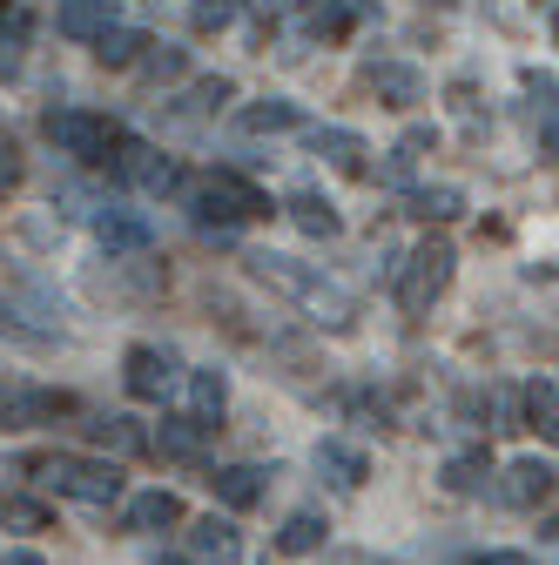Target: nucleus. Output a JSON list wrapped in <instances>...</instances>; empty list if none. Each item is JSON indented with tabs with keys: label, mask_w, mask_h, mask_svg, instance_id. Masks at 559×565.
Returning <instances> with one entry per match:
<instances>
[{
	"label": "nucleus",
	"mask_w": 559,
	"mask_h": 565,
	"mask_svg": "<svg viewBox=\"0 0 559 565\" xmlns=\"http://www.w3.org/2000/svg\"><path fill=\"white\" fill-rule=\"evenodd\" d=\"M250 269H256L263 282H276V290H291L297 303H310L330 330H351V323H358V297L337 290L330 276H317V269H304V263H291V256H276V249H256Z\"/></svg>",
	"instance_id": "obj_1"
},
{
	"label": "nucleus",
	"mask_w": 559,
	"mask_h": 565,
	"mask_svg": "<svg viewBox=\"0 0 559 565\" xmlns=\"http://www.w3.org/2000/svg\"><path fill=\"white\" fill-rule=\"evenodd\" d=\"M34 478H41L48 491H61V499H75V505H115V499H122V465H115V458L48 451V458H34Z\"/></svg>",
	"instance_id": "obj_2"
},
{
	"label": "nucleus",
	"mask_w": 559,
	"mask_h": 565,
	"mask_svg": "<svg viewBox=\"0 0 559 565\" xmlns=\"http://www.w3.org/2000/svg\"><path fill=\"white\" fill-rule=\"evenodd\" d=\"M452 263H458V249H452L445 236H425V243L404 256V269H398V303H404V317H425V310L445 297Z\"/></svg>",
	"instance_id": "obj_3"
},
{
	"label": "nucleus",
	"mask_w": 559,
	"mask_h": 565,
	"mask_svg": "<svg viewBox=\"0 0 559 565\" xmlns=\"http://www.w3.org/2000/svg\"><path fill=\"white\" fill-rule=\"evenodd\" d=\"M189 209H196V223H250V216H263V195L250 189V182H236L230 169H217V175H202L196 189H189Z\"/></svg>",
	"instance_id": "obj_4"
},
{
	"label": "nucleus",
	"mask_w": 559,
	"mask_h": 565,
	"mask_svg": "<svg viewBox=\"0 0 559 565\" xmlns=\"http://www.w3.org/2000/svg\"><path fill=\"white\" fill-rule=\"evenodd\" d=\"M48 141L61 156H75V162H102L108 149H115V121H102V115H82V108H48Z\"/></svg>",
	"instance_id": "obj_5"
},
{
	"label": "nucleus",
	"mask_w": 559,
	"mask_h": 565,
	"mask_svg": "<svg viewBox=\"0 0 559 565\" xmlns=\"http://www.w3.org/2000/svg\"><path fill=\"white\" fill-rule=\"evenodd\" d=\"M122 384H128L135 404H156V397L176 384V350H162V343H135L128 358H122Z\"/></svg>",
	"instance_id": "obj_6"
},
{
	"label": "nucleus",
	"mask_w": 559,
	"mask_h": 565,
	"mask_svg": "<svg viewBox=\"0 0 559 565\" xmlns=\"http://www.w3.org/2000/svg\"><path fill=\"white\" fill-rule=\"evenodd\" d=\"M95 243H102L108 256H135V249H149V243H156V230H149L143 209L108 202V209H95Z\"/></svg>",
	"instance_id": "obj_7"
},
{
	"label": "nucleus",
	"mask_w": 559,
	"mask_h": 565,
	"mask_svg": "<svg viewBox=\"0 0 559 565\" xmlns=\"http://www.w3.org/2000/svg\"><path fill=\"white\" fill-rule=\"evenodd\" d=\"M552 484H559V471H552L546 458H519V465H506V478H499V499H506L513 512H532V505L552 499Z\"/></svg>",
	"instance_id": "obj_8"
},
{
	"label": "nucleus",
	"mask_w": 559,
	"mask_h": 565,
	"mask_svg": "<svg viewBox=\"0 0 559 565\" xmlns=\"http://www.w3.org/2000/svg\"><path fill=\"white\" fill-rule=\"evenodd\" d=\"M115 169H122L128 182H143L149 195H176V189H182V169H176L169 156L143 149V141H122V156H115Z\"/></svg>",
	"instance_id": "obj_9"
},
{
	"label": "nucleus",
	"mask_w": 559,
	"mask_h": 565,
	"mask_svg": "<svg viewBox=\"0 0 559 565\" xmlns=\"http://www.w3.org/2000/svg\"><path fill=\"white\" fill-rule=\"evenodd\" d=\"M209 491H217V505L250 512V505H263L270 471H263V465H217V471H209Z\"/></svg>",
	"instance_id": "obj_10"
},
{
	"label": "nucleus",
	"mask_w": 559,
	"mask_h": 565,
	"mask_svg": "<svg viewBox=\"0 0 559 565\" xmlns=\"http://www.w3.org/2000/svg\"><path fill=\"white\" fill-rule=\"evenodd\" d=\"M304 149L324 156V162L344 169V175H365V156H371L358 128H304Z\"/></svg>",
	"instance_id": "obj_11"
},
{
	"label": "nucleus",
	"mask_w": 559,
	"mask_h": 565,
	"mask_svg": "<svg viewBox=\"0 0 559 565\" xmlns=\"http://www.w3.org/2000/svg\"><path fill=\"white\" fill-rule=\"evenodd\" d=\"M310 465H317V478H330L337 491H358V484L371 478V458H365L358 445H344V438H324V445L310 451Z\"/></svg>",
	"instance_id": "obj_12"
},
{
	"label": "nucleus",
	"mask_w": 559,
	"mask_h": 565,
	"mask_svg": "<svg viewBox=\"0 0 559 565\" xmlns=\"http://www.w3.org/2000/svg\"><path fill=\"white\" fill-rule=\"evenodd\" d=\"M169 525H182V499L176 491H135V499L122 505V532H169Z\"/></svg>",
	"instance_id": "obj_13"
},
{
	"label": "nucleus",
	"mask_w": 559,
	"mask_h": 565,
	"mask_svg": "<svg viewBox=\"0 0 559 565\" xmlns=\"http://www.w3.org/2000/svg\"><path fill=\"white\" fill-rule=\"evenodd\" d=\"M189 552H196V565H236L243 558V539H236V525L230 519H196L189 525Z\"/></svg>",
	"instance_id": "obj_14"
},
{
	"label": "nucleus",
	"mask_w": 559,
	"mask_h": 565,
	"mask_svg": "<svg viewBox=\"0 0 559 565\" xmlns=\"http://www.w3.org/2000/svg\"><path fill=\"white\" fill-rule=\"evenodd\" d=\"M61 411H67V397H54V391H28V384H8V391H0V424H14V431L48 424V417H61Z\"/></svg>",
	"instance_id": "obj_15"
},
{
	"label": "nucleus",
	"mask_w": 559,
	"mask_h": 565,
	"mask_svg": "<svg viewBox=\"0 0 559 565\" xmlns=\"http://www.w3.org/2000/svg\"><path fill=\"white\" fill-rule=\"evenodd\" d=\"M526 95H532V135H539V149L559 156V82L546 75V67H526Z\"/></svg>",
	"instance_id": "obj_16"
},
{
	"label": "nucleus",
	"mask_w": 559,
	"mask_h": 565,
	"mask_svg": "<svg viewBox=\"0 0 559 565\" xmlns=\"http://www.w3.org/2000/svg\"><path fill=\"white\" fill-rule=\"evenodd\" d=\"M54 28H61L67 41H102V34L115 28V0H61Z\"/></svg>",
	"instance_id": "obj_17"
},
{
	"label": "nucleus",
	"mask_w": 559,
	"mask_h": 565,
	"mask_svg": "<svg viewBox=\"0 0 559 565\" xmlns=\"http://www.w3.org/2000/svg\"><path fill=\"white\" fill-rule=\"evenodd\" d=\"M371 88H378L384 108H418V102H425V75L404 67V61H378L371 67Z\"/></svg>",
	"instance_id": "obj_18"
},
{
	"label": "nucleus",
	"mask_w": 559,
	"mask_h": 565,
	"mask_svg": "<svg viewBox=\"0 0 559 565\" xmlns=\"http://www.w3.org/2000/svg\"><path fill=\"white\" fill-rule=\"evenodd\" d=\"M284 209H291V223H297L304 236H317V243H330V236L344 230V216H337V209H330V202H324L317 189H297V195H291Z\"/></svg>",
	"instance_id": "obj_19"
},
{
	"label": "nucleus",
	"mask_w": 559,
	"mask_h": 565,
	"mask_svg": "<svg viewBox=\"0 0 559 565\" xmlns=\"http://www.w3.org/2000/svg\"><path fill=\"white\" fill-rule=\"evenodd\" d=\"M404 216H418V223H452V216H465V189H452V182L411 189V195H404Z\"/></svg>",
	"instance_id": "obj_20"
},
{
	"label": "nucleus",
	"mask_w": 559,
	"mask_h": 565,
	"mask_svg": "<svg viewBox=\"0 0 559 565\" xmlns=\"http://www.w3.org/2000/svg\"><path fill=\"white\" fill-rule=\"evenodd\" d=\"M162 458H202V445H209V424L202 417H162V431L149 438Z\"/></svg>",
	"instance_id": "obj_21"
},
{
	"label": "nucleus",
	"mask_w": 559,
	"mask_h": 565,
	"mask_svg": "<svg viewBox=\"0 0 559 565\" xmlns=\"http://www.w3.org/2000/svg\"><path fill=\"white\" fill-rule=\"evenodd\" d=\"M324 539H330L324 512H291L284 532H276V552H284V558H304V552H324Z\"/></svg>",
	"instance_id": "obj_22"
},
{
	"label": "nucleus",
	"mask_w": 559,
	"mask_h": 565,
	"mask_svg": "<svg viewBox=\"0 0 559 565\" xmlns=\"http://www.w3.org/2000/svg\"><path fill=\"white\" fill-rule=\"evenodd\" d=\"M236 121H243L250 135H284V128H304V108H297V102H276V95H270V102H250Z\"/></svg>",
	"instance_id": "obj_23"
},
{
	"label": "nucleus",
	"mask_w": 559,
	"mask_h": 565,
	"mask_svg": "<svg viewBox=\"0 0 559 565\" xmlns=\"http://www.w3.org/2000/svg\"><path fill=\"white\" fill-rule=\"evenodd\" d=\"M526 424H532L539 438L559 445V384H552V377H532V384H526Z\"/></svg>",
	"instance_id": "obj_24"
},
{
	"label": "nucleus",
	"mask_w": 559,
	"mask_h": 565,
	"mask_svg": "<svg viewBox=\"0 0 559 565\" xmlns=\"http://www.w3.org/2000/svg\"><path fill=\"white\" fill-rule=\"evenodd\" d=\"M143 54H149V34H143V28H108V34L95 41V61H102V67H135Z\"/></svg>",
	"instance_id": "obj_25"
},
{
	"label": "nucleus",
	"mask_w": 559,
	"mask_h": 565,
	"mask_svg": "<svg viewBox=\"0 0 559 565\" xmlns=\"http://www.w3.org/2000/svg\"><path fill=\"white\" fill-rule=\"evenodd\" d=\"M189 404H196L189 417H202V424H209V417H223V404H230V377H223V371H189Z\"/></svg>",
	"instance_id": "obj_26"
},
{
	"label": "nucleus",
	"mask_w": 559,
	"mask_h": 565,
	"mask_svg": "<svg viewBox=\"0 0 559 565\" xmlns=\"http://www.w3.org/2000/svg\"><path fill=\"white\" fill-rule=\"evenodd\" d=\"M445 491H458V499H472V491H485V478H493V465H485V451H458L445 458Z\"/></svg>",
	"instance_id": "obj_27"
},
{
	"label": "nucleus",
	"mask_w": 559,
	"mask_h": 565,
	"mask_svg": "<svg viewBox=\"0 0 559 565\" xmlns=\"http://www.w3.org/2000/svg\"><path fill=\"white\" fill-rule=\"evenodd\" d=\"M95 438L115 445V451H149V431L135 417H95Z\"/></svg>",
	"instance_id": "obj_28"
},
{
	"label": "nucleus",
	"mask_w": 559,
	"mask_h": 565,
	"mask_svg": "<svg viewBox=\"0 0 559 565\" xmlns=\"http://www.w3.org/2000/svg\"><path fill=\"white\" fill-rule=\"evenodd\" d=\"M135 67H143L149 82H176V75H189V54H182V47H156V41H149V54L135 61Z\"/></svg>",
	"instance_id": "obj_29"
},
{
	"label": "nucleus",
	"mask_w": 559,
	"mask_h": 565,
	"mask_svg": "<svg viewBox=\"0 0 559 565\" xmlns=\"http://www.w3.org/2000/svg\"><path fill=\"white\" fill-rule=\"evenodd\" d=\"M236 8H243V0H196V8H189V28H196V34H223V28L236 21Z\"/></svg>",
	"instance_id": "obj_30"
},
{
	"label": "nucleus",
	"mask_w": 559,
	"mask_h": 565,
	"mask_svg": "<svg viewBox=\"0 0 559 565\" xmlns=\"http://www.w3.org/2000/svg\"><path fill=\"white\" fill-rule=\"evenodd\" d=\"M0 525H14V532H48V505H34V499H0Z\"/></svg>",
	"instance_id": "obj_31"
},
{
	"label": "nucleus",
	"mask_w": 559,
	"mask_h": 565,
	"mask_svg": "<svg viewBox=\"0 0 559 565\" xmlns=\"http://www.w3.org/2000/svg\"><path fill=\"white\" fill-rule=\"evenodd\" d=\"M14 182H21V149L0 135V189H14Z\"/></svg>",
	"instance_id": "obj_32"
},
{
	"label": "nucleus",
	"mask_w": 559,
	"mask_h": 565,
	"mask_svg": "<svg viewBox=\"0 0 559 565\" xmlns=\"http://www.w3.org/2000/svg\"><path fill=\"white\" fill-rule=\"evenodd\" d=\"M478 565H532L526 552H478Z\"/></svg>",
	"instance_id": "obj_33"
},
{
	"label": "nucleus",
	"mask_w": 559,
	"mask_h": 565,
	"mask_svg": "<svg viewBox=\"0 0 559 565\" xmlns=\"http://www.w3.org/2000/svg\"><path fill=\"white\" fill-rule=\"evenodd\" d=\"M256 8H270V14H297V8H310V0H256Z\"/></svg>",
	"instance_id": "obj_34"
},
{
	"label": "nucleus",
	"mask_w": 559,
	"mask_h": 565,
	"mask_svg": "<svg viewBox=\"0 0 559 565\" xmlns=\"http://www.w3.org/2000/svg\"><path fill=\"white\" fill-rule=\"evenodd\" d=\"M0 565H48V558H41V552H8Z\"/></svg>",
	"instance_id": "obj_35"
},
{
	"label": "nucleus",
	"mask_w": 559,
	"mask_h": 565,
	"mask_svg": "<svg viewBox=\"0 0 559 565\" xmlns=\"http://www.w3.org/2000/svg\"><path fill=\"white\" fill-rule=\"evenodd\" d=\"M330 565H378V558H365V552H344V558H330Z\"/></svg>",
	"instance_id": "obj_36"
},
{
	"label": "nucleus",
	"mask_w": 559,
	"mask_h": 565,
	"mask_svg": "<svg viewBox=\"0 0 559 565\" xmlns=\"http://www.w3.org/2000/svg\"><path fill=\"white\" fill-rule=\"evenodd\" d=\"M156 565H196V558H169V552H156Z\"/></svg>",
	"instance_id": "obj_37"
},
{
	"label": "nucleus",
	"mask_w": 559,
	"mask_h": 565,
	"mask_svg": "<svg viewBox=\"0 0 559 565\" xmlns=\"http://www.w3.org/2000/svg\"><path fill=\"white\" fill-rule=\"evenodd\" d=\"M432 8H452V0H432Z\"/></svg>",
	"instance_id": "obj_38"
},
{
	"label": "nucleus",
	"mask_w": 559,
	"mask_h": 565,
	"mask_svg": "<svg viewBox=\"0 0 559 565\" xmlns=\"http://www.w3.org/2000/svg\"><path fill=\"white\" fill-rule=\"evenodd\" d=\"M552 34H559V14H552Z\"/></svg>",
	"instance_id": "obj_39"
},
{
	"label": "nucleus",
	"mask_w": 559,
	"mask_h": 565,
	"mask_svg": "<svg viewBox=\"0 0 559 565\" xmlns=\"http://www.w3.org/2000/svg\"><path fill=\"white\" fill-rule=\"evenodd\" d=\"M0 330H8V317H0Z\"/></svg>",
	"instance_id": "obj_40"
}]
</instances>
